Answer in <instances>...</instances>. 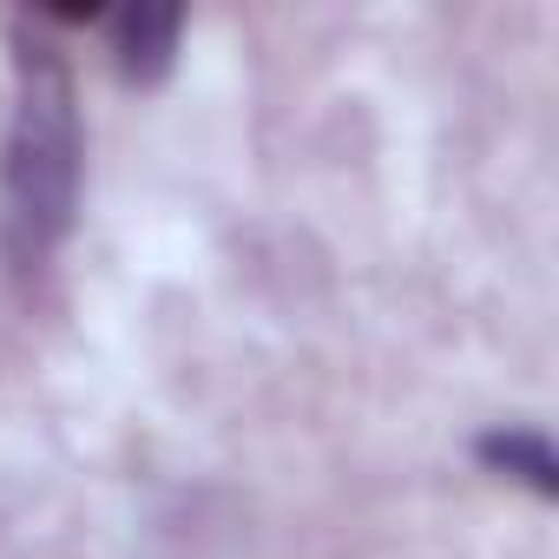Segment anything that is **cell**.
Masks as SVG:
<instances>
[{
	"label": "cell",
	"mask_w": 559,
	"mask_h": 559,
	"mask_svg": "<svg viewBox=\"0 0 559 559\" xmlns=\"http://www.w3.org/2000/svg\"><path fill=\"white\" fill-rule=\"evenodd\" d=\"M474 454H480V467L520 480V487L539 493V500L559 493V454H552L546 428H487V435L474 441Z\"/></svg>",
	"instance_id": "3"
},
{
	"label": "cell",
	"mask_w": 559,
	"mask_h": 559,
	"mask_svg": "<svg viewBox=\"0 0 559 559\" xmlns=\"http://www.w3.org/2000/svg\"><path fill=\"white\" fill-rule=\"evenodd\" d=\"M80 86L53 40L14 34V119L0 145V243L21 270L47 263L80 211Z\"/></svg>",
	"instance_id": "1"
},
{
	"label": "cell",
	"mask_w": 559,
	"mask_h": 559,
	"mask_svg": "<svg viewBox=\"0 0 559 559\" xmlns=\"http://www.w3.org/2000/svg\"><path fill=\"white\" fill-rule=\"evenodd\" d=\"M112 67L126 86H158L178 60V34H185V8H119L99 21Z\"/></svg>",
	"instance_id": "2"
}]
</instances>
